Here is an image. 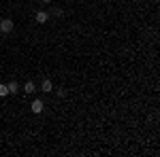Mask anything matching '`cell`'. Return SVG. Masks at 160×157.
Returning a JSON list of instances; mask_svg holds the SVG:
<instances>
[{
    "mask_svg": "<svg viewBox=\"0 0 160 157\" xmlns=\"http://www.w3.org/2000/svg\"><path fill=\"white\" fill-rule=\"evenodd\" d=\"M43 109H45V104H43V100H32V104H30V110L34 113V115H38V113H43Z\"/></svg>",
    "mask_w": 160,
    "mask_h": 157,
    "instance_id": "cell-1",
    "label": "cell"
},
{
    "mask_svg": "<svg viewBox=\"0 0 160 157\" xmlns=\"http://www.w3.org/2000/svg\"><path fill=\"white\" fill-rule=\"evenodd\" d=\"M11 30H13V21H11V19H7V17H4V19H0V32L9 34Z\"/></svg>",
    "mask_w": 160,
    "mask_h": 157,
    "instance_id": "cell-2",
    "label": "cell"
},
{
    "mask_svg": "<svg viewBox=\"0 0 160 157\" xmlns=\"http://www.w3.org/2000/svg\"><path fill=\"white\" fill-rule=\"evenodd\" d=\"M34 19H37V24H47V19H49V13H47V11H38Z\"/></svg>",
    "mask_w": 160,
    "mask_h": 157,
    "instance_id": "cell-3",
    "label": "cell"
},
{
    "mask_svg": "<svg viewBox=\"0 0 160 157\" xmlns=\"http://www.w3.org/2000/svg\"><path fill=\"white\" fill-rule=\"evenodd\" d=\"M7 89H9V94H17L19 91V83L17 81H11V83H7Z\"/></svg>",
    "mask_w": 160,
    "mask_h": 157,
    "instance_id": "cell-4",
    "label": "cell"
},
{
    "mask_svg": "<svg viewBox=\"0 0 160 157\" xmlns=\"http://www.w3.org/2000/svg\"><path fill=\"white\" fill-rule=\"evenodd\" d=\"M41 89H43L45 94H47V91H53V83H51L49 79H45V81H43V85H41Z\"/></svg>",
    "mask_w": 160,
    "mask_h": 157,
    "instance_id": "cell-5",
    "label": "cell"
},
{
    "mask_svg": "<svg viewBox=\"0 0 160 157\" xmlns=\"http://www.w3.org/2000/svg\"><path fill=\"white\" fill-rule=\"evenodd\" d=\"M34 89H37L34 81H28V83L24 85V91H26V94H34Z\"/></svg>",
    "mask_w": 160,
    "mask_h": 157,
    "instance_id": "cell-6",
    "label": "cell"
},
{
    "mask_svg": "<svg viewBox=\"0 0 160 157\" xmlns=\"http://www.w3.org/2000/svg\"><path fill=\"white\" fill-rule=\"evenodd\" d=\"M51 15H53V17H62V15H64V11H62V9H58V7H53V9H51Z\"/></svg>",
    "mask_w": 160,
    "mask_h": 157,
    "instance_id": "cell-7",
    "label": "cell"
},
{
    "mask_svg": "<svg viewBox=\"0 0 160 157\" xmlns=\"http://www.w3.org/2000/svg\"><path fill=\"white\" fill-rule=\"evenodd\" d=\"M4 96H9V89H7L4 83H0V98H4Z\"/></svg>",
    "mask_w": 160,
    "mask_h": 157,
    "instance_id": "cell-8",
    "label": "cell"
},
{
    "mask_svg": "<svg viewBox=\"0 0 160 157\" xmlns=\"http://www.w3.org/2000/svg\"><path fill=\"white\" fill-rule=\"evenodd\" d=\"M56 94H58V98H64V96H66V91H64V89H58Z\"/></svg>",
    "mask_w": 160,
    "mask_h": 157,
    "instance_id": "cell-9",
    "label": "cell"
},
{
    "mask_svg": "<svg viewBox=\"0 0 160 157\" xmlns=\"http://www.w3.org/2000/svg\"><path fill=\"white\" fill-rule=\"evenodd\" d=\"M43 2H45V4H49V2H53V0H43Z\"/></svg>",
    "mask_w": 160,
    "mask_h": 157,
    "instance_id": "cell-10",
    "label": "cell"
}]
</instances>
